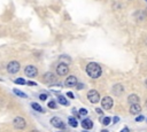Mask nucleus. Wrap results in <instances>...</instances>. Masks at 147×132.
<instances>
[{
  "instance_id": "obj_1",
  "label": "nucleus",
  "mask_w": 147,
  "mask_h": 132,
  "mask_svg": "<svg viewBox=\"0 0 147 132\" xmlns=\"http://www.w3.org/2000/svg\"><path fill=\"white\" fill-rule=\"evenodd\" d=\"M86 72L91 78H99L101 76V67L95 62H90L86 65Z\"/></svg>"
},
{
  "instance_id": "obj_2",
  "label": "nucleus",
  "mask_w": 147,
  "mask_h": 132,
  "mask_svg": "<svg viewBox=\"0 0 147 132\" xmlns=\"http://www.w3.org/2000/svg\"><path fill=\"white\" fill-rule=\"evenodd\" d=\"M13 125L16 130H24L25 126H26V122L23 117L21 116H16L14 119H13Z\"/></svg>"
},
{
  "instance_id": "obj_3",
  "label": "nucleus",
  "mask_w": 147,
  "mask_h": 132,
  "mask_svg": "<svg viewBox=\"0 0 147 132\" xmlns=\"http://www.w3.org/2000/svg\"><path fill=\"white\" fill-rule=\"evenodd\" d=\"M24 73L29 78H34L38 75V69L34 65H26L24 68Z\"/></svg>"
},
{
  "instance_id": "obj_4",
  "label": "nucleus",
  "mask_w": 147,
  "mask_h": 132,
  "mask_svg": "<svg viewBox=\"0 0 147 132\" xmlns=\"http://www.w3.org/2000/svg\"><path fill=\"white\" fill-rule=\"evenodd\" d=\"M20 68H21V65H20V63L17 61H10L7 64V71L9 73H16V72H18L20 71Z\"/></svg>"
},
{
  "instance_id": "obj_5",
  "label": "nucleus",
  "mask_w": 147,
  "mask_h": 132,
  "mask_svg": "<svg viewBox=\"0 0 147 132\" xmlns=\"http://www.w3.org/2000/svg\"><path fill=\"white\" fill-rule=\"evenodd\" d=\"M68 72H69V67L65 64V63H59L57 64V67H56V73L59 75V76H65V75H68Z\"/></svg>"
},
{
  "instance_id": "obj_6",
  "label": "nucleus",
  "mask_w": 147,
  "mask_h": 132,
  "mask_svg": "<svg viewBox=\"0 0 147 132\" xmlns=\"http://www.w3.org/2000/svg\"><path fill=\"white\" fill-rule=\"evenodd\" d=\"M87 99L90 100V102L96 103V102H99V100H100V95H99V93H98L95 90H91V91L87 92Z\"/></svg>"
},
{
  "instance_id": "obj_7",
  "label": "nucleus",
  "mask_w": 147,
  "mask_h": 132,
  "mask_svg": "<svg viewBox=\"0 0 147 132\" xmlns=\"http://www.w3.org/2000/svg\"><path fill=\"white\" fill-rule=\"evenodd\" d=\"M113 103H114V101H113V99L109 98V96H105V98L101 100V106H102V108H105L106 110L110 109V108L113 107Z\"/></svg>"
},
{
  "instance_id": "obj_8",
  "label": "nucleus",
  "mask_w": 147,
  "mask_h": 132,
  "mask_svg": "<svg viewBox=\"0 0 147 132\" xmlns=\"http://www.w3.org/2000/svg\"><path fill=\"white\" fill-rule=\"evenodd\" d=\"M51 124H52L54 127H57V129H61V130H64V129H65L64 123H63L59 117H53V118L51 119Z\"/></svg>"
},
{
  "instance_id": "obj_9",
  "label": "nucleus",
  "mask_w": 147,
  "mask_h": 132,
  "mask_svg": "<svg viewBox=\"0 0 147 132\" xmlns=\"http://www.w3.org/2000/svg\"><path fill=\"white\" fill-rule=\"evenodd\" d=\"M111 92H113V94H114V95L119 96V95H122V94H123V92H124V87H123V85H122V84H115V85L113 86Z\"/></svg>"
},
{
  "instance_id": "obj_10",
  "label": "nucleus",
  "mask_w": 147,
  "mask_h": 132,
  "mask_svg": "<svg viewBox=\"0 0 147 132\" xmlns=\"http://www.w3.org/2000/svg\"><path fill=\"white\" fill-rule=\"evenodd\" d=\"M42 79H44V81L47 83V84H51V83H55V81H56V77H55V75L52 73V72H46V73L44 75Z\"/></svg>"
},
{
  "instance_id": "obj_11",
  "label": "nucleus",
  "mask_w": 147,
  "mask_h": 132,
  "mask_svg": "<svg viewBox=\"0 0 147 132\" xmlns=\"http://www.w3.org/2000/svg\"><path fill=\"white\" fill-rule=\"evenodd\" d=\"M77 83H78V80H77V78H76L75 76H69V77L65 79L64 85L68 86V87H74V86H76Z\"/></svg>"
},
{
  "instance_id": "obj_12",
  "label": "nucleus",
  "mask_w": 147,
  "mask_h": 132,
  "mask_svg": "<svg viewBox=\"0 0 147 132\" xmlns=\"http://www.w3.org/2000/svg\"><path fill=\"white\" fill-rule=\"evenodd\" d=\"M140 111H141V107L139 106V103H133V104H131V107H130V112H131V114L137 115V114H139Z\"/></svg>"
},
{
  "instance_id": "obj_13",
  "label": "nucleus",
  "mask_w": 147,
  "mask_h": 132,
  "mask_svg": "<svg viewBox=\"0 0 147 132\" xmlns=\"http://www.w3.org/2000/svg\"><path fill=\"white\" fill-rule=\"evenodd\" d=\"M82 126H83V129H85V130H90V129L93 127V122H92L90 118H85V119L82 122Z\"/></svg>"
},
{
  "instance_id": "obj_14",
  "label": "nucleus",
  "mask_w": 147,
  "mask_h": 132,
  "mask_svg": "<svg viewBox=\"0 0 147 132\" xmlns=\"http://www.w3.org/2000/svg\"><path fill=\"white\" fill-rule=\"evenodd\" d=\"M139 96L138 95H136V94H131V95H129V98H127V101H129V103L130 104H133V103H139Z\"/></svg>"
},
{
  "instance_id": "obj_15",
  "label": "nucleus",
  "mask_w": 147,
  "mask_h": 132,
  "mask_svg": "<svg viewBox=\"0 0 147 132\" xmlns=\"http://www.w3.org/2000/svg\"><path fill=\"white\" fill-rule=\"evenodd\" d=\"M31 107H32V108H33L36 111H39V112H45V110L42 109V107H41L40 104H38L37 102H32V103H31Z\"/></svg>"
},
{
  "instance_id": "obj_16",
  "label": "nucleus",
  "mask_w": 147,
  "mask_h": 132,
  "mask_svg": "<svg viewBox=\"0 0 147 132\" xmlns=\"http://www.w3.org/2000/svg\"><path fill=\"white\" fill-rule=\"evenodd\" d=\"M59 59H60V61H61L62 63H65V64H68V63L71 62V59H70L68 55H61Z\"/></svg>"
},
{
  "instance_id": "obj_17",
  "label": "nucleus",
  "mask_w": 147,
  "mask_h": 132,
  "mask_svg": "<svg viewBox=\"0 0 147 132\" xmlns=\"http://www.w3.org/2000/svg\"><path fill=\"white\" fill-rule=\"evenodd\" d=\"M57 101H59V103L62 104V106H68V104H69V102H68V101L65 100V98L62 96V95H60V96L57 98Z\"/></svg>"
},
{
  "instance_id": "obj_18",
  "label": "nucleus",
  "mask_w": 147,
  "mask_h": 132,
  "mask_svg": "<svg viewBox=\"0 0 147 132\" xmlns=\"http://www.w3.org/2000/svg\"><path fill=\"white\" fill-rule=\"evenodd\" d=\"M13 92L17 95V96H21V98H28V95L25 94V93H23L22 91H20V90H17V88H14L13 90Z\"/></svg>"
},
{
  "instance_id": "obj_19",
  "label": "nucleus",
  "mask_w": 147,
  "mask_h": 132,
  "mask_svg": "<svg viewBox=\"0 0 147 132\" xmlns=\"http://www.w3.org/2000/svg\"><path fill=\"white\" fill-rule=\"evenodd\" d=\"M14 83L17 84V85H24V84H26V81H25L24 78H16V79L14 80Z\"/></svg>"
},
{
  "instance_id": "obj_20",
  "label": "nucleus",
  "mask_w": 147,
  "mask_h": 132,
  "mask_svg": "<svg viewBox=\"0 0 147 132\" xmlns=\"http://www.w3.org/2000/svg\"><path fill=\"white\" fill-rule=\"evenodd\" d=\"M69 124H70L72 127H76V126H77V121H76L75 118L70 117V118H69Z\"/></svg>"
},
{
  "instance_id": "obj_21",
  "label": "nucleus",
  "mask_w": 147,
  "mask_h": 132,
  "mask_svg": "<svg viewBox=\"0 0 147 132\" xmlns=\"http://www.w3.org/2000/svg\"><path fill=\"white\" fill-rule=\"evenodd\" d=\"M48 107L51 109H56V102L55 101H49L48 102Z\"/></svg>"
},
{
  "instance_id": "obj_22",
  "label": "nucleus",
  "mask_w": 147,
  "mask_h": 132,
  "mask_svg": "<svg viewBox=\"0 0 147 132\" xmlns=\"http://www.w3.org/2000/svg\"><path fill=\"white\" fill-rule=\"evenodd\" d=\"M102 123H103V125H108L110 123V117H105L102 119Z\"/></svg>"
},
{
  "instance_id": "obj_23",
  "label": "nucleus",
  "mask_w": 147,
  "mask_h": 132,
  "mask_svg": "<svg viewBox=\"0 0 147 132\" xmlns=\"http://www.w3.org/2000/svg\"><path fill=\"white\" fill-rule=\"evenodd\" d=\"M79 114H80L82 116H85V115H87V110L84 109V108H82V109L79 110Z\"/></svg>"
},
{
  "instance_id": "obj_24",
  "label": "nucleus",
  "mask_w": 147,
  "mask_h": 132,
  "mask_svg": "<svg viewBox=\"0 0 147 132\" xmlns=\"http://www.w3.org/2000/svg\"><path fill=\"white\" fill-rule=\"evenodd\" d=\"M39 99H40V100H42V101H45V100L47 99V94H45V93L40 94V95H39Z\"/></svg>"
},
{
  "instance_id": "obj_25",
  "label": "nucleus",
  "mask_w": 147,
  "mask_h": 132,
  "mask_svg": "<svg viewBox=\"0 0 147 132\" xmlns=\"http://www.w3.org/2000/svg\"><path fill=\"white\" fill-rule=\"evenodd\" d=\"M144 121V116L142 115H139L138 117H136V122H142Z\"/></svg>"
},
{
  "instance_id": "obj_26",
  "label": "nucleus",
  "mask_w": 147,
  "mask_h": 132,
  "mask_svg": "<svg viewBox=\"0 0 147 132\" xmlns=\"http://www.w3.org/2000/svg\"><path fill=\"white\" fill-rule=\"evenodd\" d=\"M76 86H77V90H82V88L84 87V84H82V83H77Z\"/></svg>"
},
{
  "instance_id": "obj_27",
  "label": "nucleus",
  "mask_w": 147,
  "mask_h": 132,
  "mask_svg": "<svg viewBox=\"0 0 147 132\" xmlns=\"http://www.w3.org/2000/svg\"><path fill=\"white\" fill-rule=\"evenodd\" d=\"M67 95H68L69 98H71V99H74V98H75V95H74V93H71V92H68V93H67Z\"/></svg>"
},
{
  "instance_id": "obj_28",
  "label": "nucleus",
  "mask_w": 147,
  "mask_h": 132,
  "mask_svg": "<svg viewBox=\"0 0 147 132\" xmlns=\"http://www.w3.org/2000/svg\"><path fill=\"white\" fill-rule=\"evenodd\" d=\"M119 132H130V130H129V127H124L123 130H121Z\"/></svg>"
},
{
  "instance_id": "obj_29",
  "label": "nucleus",
  "mask_w": 147,
  "mask_h": 132,
  "mask_svg": "<svg viewBox=\"0 0 147 132\" xmlns=\"http://www.w3.org/2000/svg\"><path fill=\"white\" fill-rule=\"evenodd\" d=\"M95 110H96V112H98V114H100V115H102V110H101L100 108H96Z\"/></svg>"
},
{
  "instance_id": "obj_30",
  "label": "nucleus",
  "mask_w": 147,
  "mask_h": 132,
  "mask_svg": "<svg viewBox=\"0 0 147 132\" xmlns=\"http://www.w3.org/2000/svg\"><path fill=\"white\" fill-rule=\"evenodd\" d=\"M118 121H119V117H117V116H115V117H114V123H117Z\"/></svg>"
},
{
  "instance_id": "obj_31",
  "label": "nucleus",
  "mask_w": 147,
  "mask_h": 132,
  "mask_svg": "<svg viewBox=\"0 0 147 132\" xmlns=\"http://www.w3.org/2000/svg\"><path fill=\"white\" fill-rule=\"evenodd\" d=\"M28 85H33V86H34L36 83H34V81H28Z\"/></svg>"
},
{
  "instance_id": "obj_32",
  "label": "nucleus",
  "mask_w": 147,
  "mask_h": 132,
  "mask_svg": "<svg viewBox=\"0 0 147 132\" xmlns=\"http://www.w3.org/2000/svg\"><path fill=\"white\" fill-rule=\"evenodd\" d=\"M29 132H39V131H37V130H31V131H29Z\"/></svg>"
},
{
  "instance_id": "obj_33",
  "label": "nucleus",
  "mask_w": 147,
  "mask_h": 132,
  "mask_svg": "<svg viewBox=\"0 0 147 132\" xmlns=\"http://www.w3.org/2000/svg\"><path fill=\"white\" fill-rule=\"evenodd\" d=\"M101 132H108V130H102Z\"/></svg>"
},
{
  "instance_id": "obj_34",
  "label": "nucleus",
  "mask_w": 147,
  "mask_h": 132,
  "mask_svg": "<svg viewBox=\"0 0 147 132\" xmlns=\"http://www.w3.org/2000/svg\"><path fill=\"white\" fill-rule=\"evenodd\" d=\"M145 85H146V87H147V79H146V81H145Z\"/></svg>"
},
{
  "instance_id": "obj_35",
  "label": "nucleus",
  "mask_w": 147,
  "mask_h": 132,
  "mask_svg": "<svg viewBox=\"0 0 147 132\" xmlns=\"http://www.w3.org/2000/svg\"><path fill=\"white\" fill-rule=\"evenodd\" d=\"M145 14H146V16H147V8H146V11H145Z\"/></svg>"
},
{
  "instance_id": "obj_36",
  "label": "nucleus",
  "mask_w": 147,
  "mask_h": 132,
  "mask_svg": "<svg viewBox=\"0 0 147 132\" xmlns=\"http://www.w3.org/2000/svg\"><path fill=\"white\" fill-rule=\"evenodd\" d=\"M146 107H147V100H146Z\"/></svg>"
},
{
  "instance_id": "obj_37",
  "label": "nucleus",
  "mask_w": 147,
  "mask_h": 132,
  "mask_svg": "<svg viewBox=\"0 0 147 132\" xmlns=\"http://www.w3.org/2000/svg\"><path fill=\"white\" fill-rule=\"evenodd\" d=\"M145 1H147V0H145Z\"/></svg>"
}]
</instances>
